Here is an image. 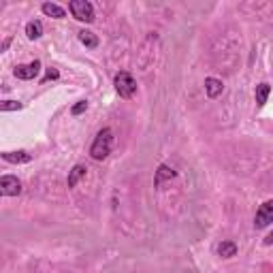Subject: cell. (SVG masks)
I'll use <instances>...</instances> for the list:
<instances>
[{
    "instance_id": "6da1fadb",
    "label": "cell",
    "mask_w": 273,
    "mask_h": 273,
    "mask_svg": "<svg viewBox=\"0 0 273 273\" xmlns=\"http://www.w3.org/2000/svg\"><path fill=\"white\" fill-rule=\"evenodd\" d=\"M111 147H113V130L107 126L103 130H98V135L94 137L92 145H90V156L100 163V160H105L111 154Z\"/></svg>"
},
{
    "instance_id": "7a4b0ae2",
    "label": "cell",
    "mask_w": 273,
    "mask_h": 273,
    "mask_svg": "<svg viewBox=\"0 0 273 273\" xmlns=\"http://www.w3.org/2000/svg\"><path fill=\"white\" fill-rule=\"evenodd\" d=\"M113 84H115V92L122 96V98H133L137 94V82L135 77L128 73V70H120L113 77Z\"/></svg>"
},
{
    "instance_id": "3957f363",
    "label": "cell",
    "mask_w": 273,
    "mask_h": 273,
    "mask_svg": "<svg viewBox=\"0 0 273 273\" xmlns=\"http://www.w3.org/2000/svg\"><path fill=\"white\" fill-rule=\"evenodd\" d=\"M68 11L77 22H84V24H92L96 19L94 17V7H92V3H88V0H70Z\"/></svg>"
},
{
    "instance_id": "277c9868",
    "label": "cell",
    "mask_w": 273,
    "mask_h": 273,
    "mask_svg": "<svg viewBox=\"0 0 273 273\" xmlns=\"http://www.w3.org/2000/svg\"><path fill=\"white\" fill-rule=\"evenodd\" d=\"M273 222V199L265 201L258 209H256V216H254V228L260 230V228H267Z\"/></svg>"
},
{
    "instance_id": "5b68a950",
    "label": "cell",
    "mask_w": 273,
    "mask_h": 273,
    "mask_svg": "<svg viewBox=\"0 0 273 273\" xmlns=\"http://www.w3.org/2000/svg\"><path fill=\"white\" fill-rule=\"evenodd\" d=\"M38 73H41V60H32V62H28V64H17L13 68V75L17 79H24V82L36 79Z\"/></svg>"
},
{
    "instance_id": "8992f818",
    "label": "cell",
    "mask_w": 273,
    "mask_h": 273,
    "mask_svg": "<svg viewBox=\"0 0 273 273\" xmlns=\"http://www.w3.org/2000/svg\"><path fill=\"white\" fill-rule=\"evenodd\" d=\"M0 194L3 197H19L22 194V181L15 175H3L0 177Z\"/></svg>"
},
{
    "instance_id": "52a82bcc",
    "label": "cell",
    "mask_w": 273,
    "mask_h": 273,
    "mask_svg": "<svg viewBox=\"0 0 273 273\" xmlns=\"http://www.w3.org/2000/svg\"><path fill=\"white\" fill-rule=\"evenodd\" d=\"M3 160H7V163H11V165H26V163L32 160V154H28V151H24V149H19V151H5Z\"/></svg>"
},
{
    "instance_id": "ba28073f",
    "label": "cell",
    "mask_w": 273,
    "mask_h": 273,
    "mask_svg": "<svg viewBox=\"0 0 273 273\" xmlns=\"http://www.w3.org/2000/svg\"><path fill=\"white\" fill-rule=\"evenodd\" d=\"M86 173H88V167L86 165H75L73 169L68 171V177H66V186L68 188H75L79 181H82L84 177H86Z\"/></svg>"
},
{
    "instance_id": "9c48e42d",
    "label": "cell",
    "mask_w": 273,
    "mask_h": 273,
    "mask_svg": "<svg viewBox=\"0 0 273 273\" xmlns=\"http://www.w3.org/2000/svg\"><path fill=\"white\" fill-rule=\"evenodd\" d=\"M222 90H224V84H222L220 79H216V77H207L205 79V94L209 98H218L222 94Z\"/></svg>"
},
{
    "instance_id": "30bf717a",
    "label": "cell",
    "mask_w": 273,
    "mask_h": 273,
    "mask_svg": "<svg viewBox=\"0 0 273 273\" xmlns=\"http://www.w3.org/2000/svg\"><path fill=\"white\" fill-rule=\"evenodd\" d=\"M77 38H79V43H82V45H86L88 49H96L98 47V36L92 32V30H79V32H77Z\"/></svg>"
},
{
    "instance_id": "8fae6325",
    "label": "cell",
    "mask_w": 273,
    "mask_h": 273,
    "mask_svg": "<svg viewBox=\"0 0 273 273\" xmlns=\"http://www.w3.org/2000/svg\"><path fill=\"white\" fill-rule=\"evenodd\" d=\"M41 11L47 17H54V19H64L66 17V11L60 5H56V3H43L41 5Z\"/></svg>"
},
{
    "instance_id": "7c38bea8",
    "label": "cell",
    "mask_w": 273,
    "mask_h": 273,
    "mask_svg": "<svg viewBox=\"0 0 273 273\" xmlns=\"http://www.w3.org/2000/svg\"><path fill=\"white\" fill-rule=\"evenodd\" d=\"M26 36L30 41H36V38L43 36V24L38 22V19H32V22L26 24Z\"/></svg>"
},
{
    "instance_id": "4fadbf2b",
    "label": "cell",
    "mask_w": 273,
    "mask_h": 273,
    "mask_svg": "<svg viewBox=\"0 0 273 273\" xmlns=\"http://www.w3.org/2000/svg\"><path fill=\"white\" fill-rule=\"evenodd\" d=\"M175 175H177V173H175V171L171 169V167H167V165H160V167H158V171H156V175H154V186L158 188V186L163 184L165 179H173Z\"/></svg>"
},
{
    "instance_id": "5bb4252c",
    "label": "cell",
    "mask_w": 273,
    "mask_h": 273,
    "mask_svg": "<svg viewBox=\"0 0 273 273\" xmlns=\"http://www.w3.org/2000/svg\"><path fill=\"white\" fill-rule=\"evenodd\" d=\"M269 94H271V86L267 84V82H262V84H258L256 86V90H254V96H256V105L258 107H262L267 103V98H269Z\"/></svg>"
},
{
    "instance_id": "9a60e30c",
    "label": "cell",
    "mask_w": 273,
    "mask_h": 273,
    "mask_svg": "<svg viewBox=\"0 0 273 273\" xmlns=\"http://www.w3.org/2000/svg\"><path fill=\"white\" fill-rule=\"evenodd\" d=\"M218 254L222 258H232L237 256V244L235 241H222V244L218 246Z\"/></svg>"
},
{
    "instance_id": "2e32d148",
    "label": "cell",
    "mask_w": 273,
    "mask_h": 273,
    "mask_svg": "<svg viewBox=\"0 0 273 273\" xmlns=\"http://www.w3.org/2000/svg\"><path fill=\"white\" fill-rule=\"evenodd\" d=\"M19 109H24L19 100H3L0 103V111H19Z\"/></svg>"
},
{
    "instance_id": "e0dca14e",
    "label": "cell",
    "mask_w": 273,
    "mask_h": 273,
    "mask_svg": "<svg viewBox=\"0 0 273 273\" xmlns=\"http://www.w3.org/2000/svg\"><path fill=\"white\" fill-rule=\"evenodd\" d=\"M86 109H88V100H79L77 105H73L70 113H73V115H82V113H86Z\"/></svg>"
},
{
    "instance_id": "ac0fdd59",
    "label": "cell",
    "mask_w": 273,
    "mask_h": 273,
    "mask_svg": "<svg viewBox=\"0 0 273 273\" xmlns=\"http://www.w3.org/2000/svg\"><path fill=\"white\" fill-rule=\"evenodd\" d=\"M60 77V70L58 68H47V73L45 77L41 79V84H47V82H52V79H58Z\"/></svg>"
},
{
    "instance_id": "d6986e66",
    "label": "cell",
    "mask_w": 273,
    "mask_h": 273,
    "mask_svg": "<svg viewBox=\"0 0 273 273\" xmlns=\"http://www.w3.org/2000/svg\"><path fill=\"white\" fill-rule=\"evenodd\" d=\"M262 244H265V246H271V244H273V230L265 237V241H262Z\"/></svg>"
},
{
    "instance_id": "ffe728a7",
    "label": "cell",
    "mask_w": 273,
    "mask_h": 273,
    "mask_svg": "<svg viewBox=\"0 0 273 273\" xmlns=\"http://www.w3.org/2000/svg\"><path fill=\"white\" fill-rule=\"evenodd\" d=\"M9 45H11V38H5V43H3V52H7Z\"/></svg>"
}]
</instances>
